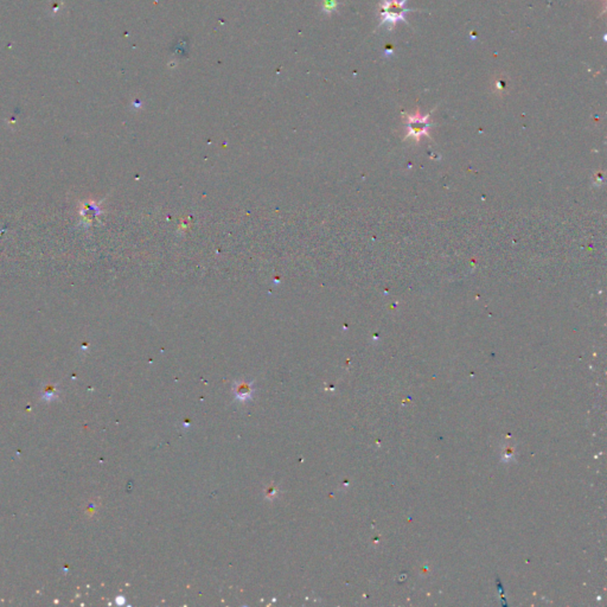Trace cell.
<instances>
[{
  "mask_svg": "<svg viewBox=\"0 0 607 607\" xmlns=\"http://www.w3.org/2000/svg\"><path fill=\"white\" fill-rule=\"evenodd\" d=\"M428 116L430 115H426V116H420L418 114H415L414 116H408V129L409 133H411L412 135L415 136H420L421 134H425L426 132H427L428 126H430V123H428Z\"/></svg>",
  "mask_w": 607,
  "mask_h": 607,
  "instance_id": "2",
  "label": "cell"
},
{
  "mask_svg": "<svg viewBox=\"0 0 607 607\" xmlns=\"http://www.w3.org/2000/svg\"><path fill=\"white\" fill-rule=\"evenodd\" d=\"M337 6H338V1H337V0H324V9H325L326 12L335 11Z\"/></svg>",
  "mask_w": 607,
  "mask_h": 607,
  "instance_id": "4",
  "label": "cell"
},
{
  "mask_svg": "<svg viewBox=\"0 0 607 607\" xmlns=\"http://www.w3.org/2000/svg\"><path fill=\"white\" fill-rule=\"evenodd\" d=\"M406 1L407 0H382L380 12L382 19H381L379 26H382L383 24H388L389 25V30L393 31L400 20L408 24V21L405 19V15L408 12L415 11V9L406 8Z\"/></svg>",
  "mask_w": 607,
  "mask_h": 607,
  "instance_id": "1",
  "label": "cell"
},
{
  "mask_svg": "<svg viewBox=\"0 0 607 607\" xmlns=\"http://www.w3.org/2000/svg\"><path fill=\"white\" fill-rule=\"evenodd\" d=\"M235 393H236V396L240 400H246L244 397L250 396L252 389H250V387L248 386V384H238V386L235 388Z\"/></svg>",
  "mask_w": 607,
  "mask_h": 607,
  "instance_id": "3",
  "label": "cell"
}]
</instances>
